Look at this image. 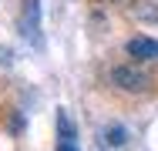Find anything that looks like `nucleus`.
Listing matches in <instances>:
<instances>
[{
	"mask_svg": "<svg viewBox=\"0 0 158 151\" xmlns=\"http://www.w3.org/2000/svg\"><path fill=\"white\" fill-rule=\"evenodd\" d=\"M111 84L125 94H145L152 88V74L145 67H135V64H118L111 71Z\"/></svg>",
	"mask_w": 158,
	"mask_h": 151,
	"instance_id": "1",
	"label": "nucleus"
},
{
	"mask_svg": "<svg viewBox=\"0 0 158 151\" xmlns=\"http://www.w3.org/2000/svg\"><path fill=\"white\" fill-rule=\"evenodd\" d=\"M20 34L31 47H44V37H40V0H24V10H20Z\"/></svg>",
	"mask_w": 158,
	"mask_h": 151,
	"instance_id": "2",
	"label": "nucleus"
},
{
	"mask_svg": "<svg viewBox=\"0 0 158 151\" xmlns=\"http://www.w3.org/2000/svg\"><path fill=\"white\" fill-rule=\"evenodd\" d=\"M125 51L131 54L135 60H158V40H152V37H131L125 44Z\"/></svg>",
	"mask_w": 158,
	"mask_h": 151,
	"instance_id": "3",
	"label": "nucleus"
},
{
	"mask_svg": "<svg viewBox=\"0 0 158 151\" xmlns=\"http://www.w3.org/2000/svg\"><path fill=\"white\" fill-rule=\"evenodd\" d=\"M57 128H61V141H74V124H71V118L67 114H57Z\"/></svg>",
	"mask_w": 158,
	"mask_h": 151,
	"instance_id": "4",
	"label": "nucleus"
},
{
	"mask_svg": "<svg viewBox=\"0 0 158 151\" xmlns=\"http://www.w3.org/2000/svg\"><path fill=\"white\" fill-rule=\"evenodd\" d=\"M108 134H111V145H125V128H118V124H114Z\"/></svg>",
	"mask_w": 158,
	"mask_h": 151,
	"instance_id": "5",
	"label": "nucleus"
},
{
	"mask_svg": "<svg viewBox=\"0 0 158 151\" xmlns=\"http://www.w3.org/2000/svg\"><path fill=\"white\" fill-rule=\"evenodd\" d=\"M57 151H74V141H61V145H57Z\"/></svg>",
	"mask_w": 158,
	"mask_h": 151,
	"instance_id": "6",
	"label": "nucleus"
}]
</instances>
